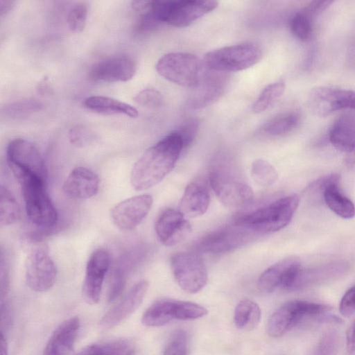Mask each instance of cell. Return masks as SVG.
<instances>
[{
	"label": "cell",
	"instance_id": "17",
	"mask_svg": "<svg viewBox=\"0 0 355 355\" xmlns=\"http://www.w3.org/2000/svg\"><path fill=\"white\" fill-rule=\"evenodd\" d=\"M155 230L159 241L166 246H173L184 240L191 230L187 218L179 211L166 209L158 216Z\"/></svg>",
	"mask_w": 355,
	"mask_h": 355
},
{
	"label": "cell",
	"instance_id": "6",
	"mask_svg": "<svg viewBox=\"0 0 355 355\" xmlns=\"http://www.w3.org/2000/svg\"><path fill=\"white\" fill-rule=\"evenodd\" d=\"M332 307L329 305L304 300H291L277 309L270 316L267 325L268 334L273 338L282 336L297 326L304 320L310 318L315 321Z\"/></svg>",
	"mask_w": 355,
	"mask_h": 355
},
{
	"label": "cell",
	"instance_id": "34",
	"mask_svg": "<svg viewBox=\"0 0 355 355\" xmlns=\"http://www.w3.org/2000/svg\"><path fill=\"white\" fill-rule=\"evenodd\" d=\"M251 175L254 181L261 187L272 186L278 178L275 168L269 162L262 159L253 162Z\"/></svg>",
	"mask_w": 355,
	"mask_h": 355
},
{
	"label": "cell",
	"instance_id": "36",
	"mask_svg": "<svg viewBox=\"0 0 355 355\" xmlns=\"http://www.w3.org/2000/svg\"><path fill=\"white\" fill-rule=\"evenodd\" d=\"M190 339L183 329L176 330L168 340L162 355H189Z\"/></svg>",
	"mask_w": 355,
	"mask_h": 355
},
{
	"label": "cell",
	"instance_id": "10",
	"mask_svg": "<svg viewBox=\"0 0 355 355\" xmlns=\"http://www.w3.org/2000/svg\"><path fill=\"white\" fill-rule=\"evenodd\" d=\"M170 262L174 279L185 292L196 293L207 284V268L198 254L189 252H178L171 256Z\"/></svg>",
	"mask_w": 355,
	"mask_h": 355
},
{
	"label": "cell",
	"instance_id": "26",
	"mask_svg": "<svg viewBox=\"0 0 355 355\" xmlns=\"http://www.w3.org/2000/svg\"><path fill=\"white\" fill-rule=\"evenodd\" d=\"M329 139L336 148L347 153L355 146V110L343 113L334 121Z\"/></svg>",
	"mask_w": 355,
	"mask_h": 355
},
{
	"label": "cell",
	"instance_id": "22",
	"mask_svg": "<svg viewBox=\"0 0 355 355\" xmlns=\"http://www.w3.org/2000/svg\"><path fill=\"white\" fill-rule=\"evenodd\" d=\"M338 182L339 176L332 174L317 181L314 186L322 191L324 202L333 212L343 218H352L355 216V206L340 193Z\"/></svg>",
	"mask_w": 355,
	"mask_h": 355
},
{
	"label": "cell",
	"instance_id": "5",
	"mask_svg": "<svg viewBox=\"0 0 355 355\" xmlns=\"http://www.w3.org/2000/svg\"><path fill=\"white\" fill-rule=\"evenodd\" d=\"M6 161L19 182L32 179L46 182L47 168L45 162L32 142L21 138L12 139L7 147Z\"/></svg>",
	"mask_w": 355,
	"mask_h": 355
},
{
	"label": "cell",
	"instance_id": "44",
	"mask_svg": "<svg viewBox=\"0 0 355 355\" xmlns=\"http://www.w3.org/2000/svg\"><path fill=\"white\" fill-rule=\"evenodd\" d=\"M333 1H313L310 2L303 10L312 17H315L326 10Z\"/></svg>",
	"mask_w": 355,
	"mask_h": 355
},
{
	"label": "cell",
	"instance_id": "7",
	"mask_svg": "<svg viewBox=\"0 0 355 355\" xmlns=\"http://www.w3.org/2000/svg\"><path fill=\"white\" fill-rule=\"evenodd\" d=\"M261 57V50L257 46L239 44L207 53L204 57V64L208 69L216 72L239 71L252 67Z\"/></svg>",
	"mask_w": 355,
	"mask_h": 355
},
{
	"label": "cell",
	"instance_id": "48",
	"mask_svg": "<svg viewBox=\"0 0 355 355\" xmlns=\"http://www.w3.org/2000/svg\"><path fill=\"white\" fill-rule=\"evenodd\" d=\"M346 163L351 168H355V146L347 153Z\"/></svg>",
	"mask_w": 355,
	"mask_h": 355
},
{
	"label": "cell",
	"instance_id": "35",
	"mask_svg": "<svg viewBox=\"0 0 355 355\" xmlns=\"http://www.w3.org/2000/svg\"><path fill=\"white\" fill-rule=\"evenodd\" d=\"M313 17L303 9L297 12L291 19V29L293 35L300 40H309L313 34Z\"/></svg>",
	"mask_w": 355,
	"mask_h": 355
},
{
	"label": "cell",
	"instance_id": "2",
	"mask_svg": "<svg viewBox=\"0 0 355 355\" xmlns=\"http://www.w3.org/2000/svg\"><path fill=\"white\" fill-rule=\"evenodd\" d=\"M211 187L219 201L230 209H240L249 204L253 191L245 182L235 162L227 154L218 153L209 169Z\"/></svg>",
	"mask_w": 355,
	"mask_h": 355
},
{
	"label": "cell",
	"instance_id": "12",
	"mask_svg": "<svg viewBox=\"0 0 355 355\" xmlns=\"http://www.w3.org/2000/svg\"><path fill=\"white\" fill-rule=\"evenodd\" d=\"M57 275L55 263L47 251L42 248L33 249L25 265L27 285L33 291L44 293L54 285Z\"/></svg>",
	"mask_w": 355,
	"mask_h": 355
},
{
	"label": "cell",
	"instance_id": "18",
	"mask_svg": "<svg viewBox=\"0 0 355 355\" xmlns=\"http://www.w3.org/2000/svg\"><path fill=\"white\" fill-rule=\"evenodd\" d=\"M136 71V62L131 57L118 55L95 64L89 71V77L96 81L126 82L133 78Z\"/></svg>",
	"mask_w": 355,
	"mask_h": 355
},
{
	"label": "cell",
	"instance_id": "8",
	"mask_svg": "<svg viewBox=\"0 0 355 355\" xmlns=\"http://www.w3.org/2000/svg\"><path fill=\"white\" fill-rule=\"evenodd\" d=\"M155 67L161 76L184 87H195L204 74L201 60L189 53L164 54L157 60Z\"/></svg>",
	"mask_w": 355,
	"mask_h": 355
},
{
	"label": "cell",
	"instance_id": "27",
	"mask_svg": "<svg viewBox=\"0 0 355 355\" xmlns=\"http://www.w3.org/2000/svg\"><path fill=\"white\" fill-rule=\"evenodd\" d=\"M85 108L102 114H125L131 118L138 116L137 110L131 105L105 96H90L83 101Z\"/></svg>",
	"mask_w": 355,
	"mask_h": 355
},
{
	"label": "cell",
	"instance_id": "43",
	"mask_svg": "<svg viewBox=\"0 0 355 355\" xmlns=\"http://www.w3.org/2000/svg\"><path fill=\"white\" fill-rule=\"evenodd\" d=\"M340 313L349 317L355 312V285L349 288L343 296L339 304Z\"/></svg>",
	"mask_w": 355,
	"mask_h": 355
},
{
	"label": "cell",
	"instance_id": "14",
	"mask_svg": "<svg viewBox=\"0 0 355 355\" xmlns=\"http://www.w3.org/2000/svg\"><path fill=\"white\" fill-rule=\"evenodd\" d=\"M254 234L257 233L234 224L208 234L199 241L198 249L205 253L227 252L250 241Z\"/></svg>",
	"mask_w": 355,
	"mask_h": 355
},
{
	"label": "cell",
	"instance_id": "3",
	"mask_svg": "<svg viewBox=\"0 0 355 355\" xmlns=\"http://www.w3.org/2000/svg\"><path fill=\"white\" fill-rule=\"evenodd\" d=\"M299 203L297 195L285 196L263 207L238 216L234 224L259 234L277 232L291 222Z\"/></svg>",
	"mask_w": 355,
	"mask_h": 355
},
{
	"label": "cell",
	"instance_id": "38",
	"mask_svg": "<svg viewBox=\"0 0 355 355\" xmlns=\"http://www.w3.org/2000/svg\"><path fill=\"white\" fill-rule=\"evenodd\" d=\"M87 7L84 3H76L69 10L67 15V24L73 32L82 31L87 22Z\"/></svg>",
	"mask_w": 355,
	"mask_h": 355
},
{
	"label": "cell",
	"instance_id": "25",
	"mask_svg": "<svg viewBox=\"0 0 355 355\" xmlns=\"http://www.w3.org/2000/svg\"><path fill=\"white\" fill-rule=\"evenodd\" d=\"M210 197L207 187L198 182H190L184 191L179 211L186 218H196L204 214L209 207Z\"/></svg>",
	"mask_w": 355,
	"mask_h": 355
},
{
	"label": "cell",
	"instance_id": "24",
	"mask_svg": "<svg viewBox=\"0 0 355 355\" xmlns=\"http://www.w3.org/2000/svg\"><path fill=\"white\" fill-rule=\"evenodd\" d=\"M346 269L343 262H333L309 269L300 268L290 291H297L327 282L342 275Z\"/></svg>",
	"mask_w": 355,
	"mask_h": 355
},
{
	"label": "cell",
	"instance_id": "21",
	"mask_svg": "<svg viewBox=\"0 0 355 355\" xmlns=\"http://www.w3.org/2000/svg\"><path fill=\"white\" fill-rule=\"evenodd\" d=\"M100 179L91 169L78 166L69 173L62 184L64 193L75 199H88L98 192Z\"/></svg>",
	"mask_w": 355,
	"mask_h": 355
},
{
	"label": "cell",
	"instance_id": "30",
	"mask_svg": "<svg viewBox=\"0 0 355 355\" xmlns=\"http://www.w3.org/2000/svg\"><path fill=\"white\" fill-rule=\"evenodd\" d=\"M134 349L127 340L99 342L83 348L77 355H133Z\"/></svg>",
	"mask_w": 355,
	"mask_h": 355
},
{
	"label": "cell",
	"instance_id": "16",
	"mask_svg": "<svg viewBox=\"0 0 355 355\" xmlns=\"http://www.w3.org/2000/svg\"><path fill=\"white\" fill-rule=\"evenodd\" d=\"M301 268L300 260L289 257L279 261L267 268L259 277L257 282L259 290L272 293L277 288L290 291L294 279Z\"/></svg>",
	"mask_w": 355,
	"mask_h": 355
},
{
	"label": "cell",
	"instance_id": "45",
	"mask_svg": "<svg viewBox=\"0 0 355 355\" xmlns=\"http://www.w3.org/2000/svg\"><path fill=\"white\" fill-rule=\"evenodd\" d=\"M346 346L348 352H355V320L347 332Z\"/></svg>",
	"mask_w": 355,
	"mask_h": 355
},
{
	"label": "cell",
	"instance_id": "28",
	"mask_svg": "<svg viewBox=\"0 0 355 355\" xmlns=\"http://www.w3.org/2000/svg\"><path fill=\"white\" fill-rule=\"evenodd\" d=\"M177 300L161 299L153 302L143 313L141 323L146 327H161L177 319Z\"/></svg>",
	"mask_w": 355,
	"mask_h": 355
},
{
	"label": "cell",
	"instance_id": "19",
	"mask_svg": "<svg viewBox=\"0 0 355 355\" xmlns=\"http://www.w3.org/2000/svg\"><path fill=\"white\" fill-rule=\"evenodd\" d=\"M148 288V282L141 280L134 285L123 298L101 320V326L113 328L130 316L141 305Z\"/></svg>",
	"mask_w": 355,
	"mask_h": 355
},
{
	"label": "cell",
	"instance_id": "46",
	"mask_svg": "<svg viewBox=\"0 0 355 355\" xmlns=\"http://www.w3.org/2000/svg\"><path fill=\"white\" fill-rule=\"evenodd\" d=\"M15 1H0V15L1 16L8 12L14 6Z\"/></svg>",
	"mask_w": 355,
	"mask_h": 355
},
{
	"label": "cell",
	"instance_id": "23",
	"mask_svg": "<svg viewBox=\"0 0 355 355\" xmlns=\"http://www.w3.org/2000/svg\"><path fill=\"white\" fill-rule=\"evenodd\" d=\"M80 329V320L71 317L53 331L44 348V355H70Z\"/></svg>",
	"mask_w": 355,
	"mask_h": 355
},
{
	"label": "cell",
	"instance_id": "41",
	"mask_svg": "<svg viewBox=\"0 0 355 355\" xmlns=\"http://www.w3.org/2000/svg\"><path fill=\"white\" fill-rule=\"evenodd\" d=\"M135 101L139 105L148 107L157 108L162 105L163 96L157 89L147 88L140 91L134 97Z\"/></svg>",
	"mask_w": 355,
	"mask_h": 355
},
{
	"label": "cell",
	"instance_id": "32",
	"mask_svg": "<svg viewBox=\"0 0 355 355\" xmlns=\"http://www.w3.org/2000/svg\"><path fill=\"white\" fill-rule=\"evenodd\" d=\"M300 116L295 112L281 114L267 122L263 130L272 136H280L293 130L299 123Z\"/></svg>",
	"mask_w": 355,
	"mask_h": 355
},
{
	"label": "cell",
	"instance_id": "13",
	"mask_svg": "<svg viewBox=\"0 0 355 355\" xmlns=\"http://www.w3.org/2000/svg\"><path fill=\"white\" fill-rule=\"evenodd\" d=\"M152 205V196L148 193L125 199L112 208V220L119 230L130 232L146 218Z\"/></svg>",
	"mask_w": 355,
	"mask_h": 355
},
{
	"label": "cell",
	"instance_id": "31",
	"mask_svg": "<svg viewBox=\"0 0 355 355\" xmlns=\"http://www.w3.org/2000/svg\"><path fill=\"white\" fill-rule=\"evenodd\" d=\"M20 216V209L12 192L3 185L0 190V223L7 226L16 223Z\"/></svg>",
	"mask_w": 355,
	"mask_h": 355
},
{
	"label": "cell",
	"instance_id": "9",
	"mask_svg": "<svg viewBox=\"0 0 355 355\" xmlns=\"http://www.w3.org/2000/svg\"><path fill=\"white\" fill-rule=\"evenodd\" d=\"M19 183L26 212L31 223L43 228L54 226L58 213L46 191V182L32 179Z\"/></svg>",
	"mask_w": 355,
	"mask_h": 355
},
{
	"label": "cell",
	"instance_id": "40",
	"mask_svg": "<svg viewBox=\"0 0 355 355\" xmlns=\"http://www.w3.org/2000/svg\"><path fill=\"white\" fill-rule=\"evenodd\" d=\"M200 127V121L196 118L186 120L175 132L180 137L183 148L189 146L196 138Z\"/></svg>",
	"mask_w": 355,
	"mask_h": 355
},
{
	"label": "cell",
	"instance_id": "29",
	"mask_svg": "<svg viewBox=\"0 0 355 355\" xmlns=\"http://www.w3.org/2000/svg\"><path fill=\"white\" fill-rule=\"evenodd\" d=\"M261 311L259 306L250 300L240 301L234 312L235 325L242 330H252L259 323Z\"/></svg>",
	"mask_w": 355,
	"mask_h": 355
},
{
	"label": "cell",
	"instance_id": "15",
	"mask_svg": "<svg viewBox=\"0 0 355 355\" xmlns=\"http://www.w3.org/2000/svg\"><path fill=\"white\" fill-rule=\"evenodd\" d=\"M110 263V254L104 248L95 250L89 256L85 268L83 292L90 304L98 302L105 275Z\"/></svg>",
	"mask_w": 355,
	"mask_h": 355
},
{
	"label": "cell",
	"instance_id": "39",
	"mask_svg": "<svg viewBox=\"0 0 355 355\" xmlns=\"http://www.w3.org/2000/svg\"><path fill=\"white\" fill-rule=\"evenodd\" d=\"M70 143L78 148L87 146L97 139L96 134L87 127L77 125L71 128L68 133Z\"/></svg>",
	"mask_w": 355,
	"mask_h": 355
},
{
	"label": "cell",
	"instance_id": "47",
	"mask_svg": "<svg viewBox=\"0 0 355 355\" xmlns=\"http://www.w3.org/2000/svg\"><path fill=\"white\" fill-rule=\"evenodd\" d=\"M1 355H8V345L6 338L3 331H1L0 338Z\"/></svg>",
	"mask_w": 355,
	"mask_h": 355
},
{
	"label": "cell",
	"instance_id": "33",
	"mask_svg": "<svg viewBox=\"0 0 355 355\" xmlns=\"http://www.w3.org/2000/svg\"><path fill=\"white\" fill-rule=\"evenodd\" d=\"M284 90L285 84L282 80L267 85L254 103L252 111L255 113L265 111L282 96Z\"/></svg>",
	"mask_w": 355,
	"mask_h": 355
},
{
	"label": "cell",
	"instance_id": "11",
	"mask_svg": "<svg viewBox=\"0 0 355 355\" xmlns=\"http://www.w3.org/2000/svg\"><path fill=\"white\" fill-rule=\"evenodd\" d=\"M308 104L311 112L319 116H326L342 110H355V91L335 87H317L311 90Z\"/></svg>",
	"mask_w": 355,
	"mask_h": 355
},
{
	"label": "cell",
	"instance_id": "37",
	"mask_svg": "<svg viewBox=\"0 0 355 355\" xmlns=\"http://www.w3.org/2000/svg\"><path fill=\"white\" fill-rule=\"evenodd\" d=\"M339 343L338 333L334 330L325 332L308 355H336Z\"/></svg>",
	"mask_w": 355,
	"mask_h": 355
},
{
	"label": "cell",
	"instance_id": "42",
	"mask_svg": "<svg viewBox=\"0 0 355 355\" xmlns=\"http://www.w3.org/2000/svg\"><path fill=\"white\" fill-rule=\"evenodd\" d=\"M42 108V104L35 100L28 99L22 101L16 102L6 107L5 112L9 116H19L40 110Z\"/></svg>",
	"mask_w": 355,
	"mask_h": 355
},
{
	"label": "cell",
	"instance_id": "20",
	"mask_svg": "<svg viewBox=\"0 0 355 355\" xmlns=\"http://www.w3.org/2000/svg\"><path fill=\"white\" fill-rule=\"evenodd\" d=\"M227 82V76L223 73L211 71L204 73L188 99L189 107L202 109L218 100L223 95Z\"/></svg>",
	"mask_w": 355,
	"mask_h": 355
},
{
	"label": "cell",
	"instance_id": "1",
	"mask_svg": "<svg viewBox=\"0 0 355 355\" xmlns=\"http://www.w3.org/2000/svg\"><path fill=\"white\" fill-rule=\"evenodd\" d=\"M182 148V140L174 131L148 148L132 168V187L145 191L160 182L175 167Z\"/></svg>",
	"mask_w": 355,
	"mask_h": 355
},
{
	"label": "cell",
	"instance_id": "4",
	"mask_svg": "<svg viewBox=\"0 0 355 355\" xmlns=\"http://www.w3.org/2000/svg\"><path fill=\"white\" fill-rule=\"evenodd\" d=\"M217 6V1L211 0L154 1L151 8L143 17L154 27L161 23L185 27L214 10Z\"/></svg>",
	"mask_w": 355,
	"mask_h": 355
}]
</instances>
